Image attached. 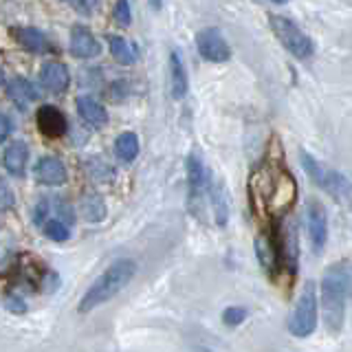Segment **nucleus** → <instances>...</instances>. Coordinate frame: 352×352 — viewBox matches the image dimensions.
Here are the masks:
<instances>
[{
    "instance_id": "obj_12",
    "label": "nucleus",
    "mask_w": 352,
    "mask_h": 352,
    "mask_svg": "<svg viewBox=\"0 0 352 352\" xmlns=\"http://www.w3.org/2000/svg\"><path fill=\"white\" fill-rule=\"evenodd\" d=\"M36 121H38L40 132L44 137H49V139H58L66 132V117L51 104H44V106L38 108Z\"/></svg>"
},
{
    "instance_id": "obj_1",
    "label": "nucleus",
    "mask_w": 352,
    "mask_h": 352,
    "mask_svg": "<svg viewBox=\"0 0 352 352\" xmlns=\"http://www.w3.org/2000/svg\"><path fill=\"white\" fill-rule=\"evenodd\" d=\"M249 192L253 205L260 207L267 216H284L297 203V181L291 172H286L280 161L273 165L267 161L249 179Z\"/></svg>"
},
{
    "instance_id": "obj_16",
    "label": "nucleus",
    "mask_w": 352,
    "mask_h": 352,
    "mask_svg": "<svg viewBox=\"0 0 352 352\" xmlns=\"http://www.w3.org/2000/svg\"><path fill=\"white\" fill-rule=\"evenodd\" d=\"M27 161H29V146L27 141H11L7 150H5V170L11 174V176H25L27 172Z\"/></svg>"
},
{
    "instance_id": "obj_20",
    "label": "nucleus",
    "mask_w": 352,
    "mask_h": 352,
    "mask_svg": "<svg viewBox=\"0 0 352 352\" xmlns=\"http://www.w3.org/2000/svg\"><path fill=\"white\" fill-rule=\"evenodd\" d=\"M7 95H9L11 102H14L16 106H20L22 110L38 99L36 86H33L29 80H25V77H14V80L7 84Z\"/></svg>"
},
{
    "instance_id": "obj_27",
    "label": "nucleus",
    "mask_w": 352,
    "mask_h": 352,
    "mask_svg": "<svg viewBox=\"0 0 352 352\" xmlns=\"http://www.w3.org/2000/svg\"><path fill=\"white\" fill-rule=\"evenodd\" d=\"M245 319H247V308H242V306H229L223 313L225 326H238L245 322Z\"/></svg>"
},
{
    "instance_id": "obj_33",
    "label": "nucleus",
    "mask_w": 352,
    "mask_h": 352,
    "mask_svg": "<svg viewBox=\"0 0 352 352\" xmlns=\"http://www.w3.org/2000/svg\"><path fill=\"white\" fill-rule=\"evenodd\" d=\"M148 3H150V7H152L154 11H159L161 5H163V0H148Z\"/></svg>"
},
{
    "instance_id": "obj_10",
    "label": "nucleus",
    "mask_w": 352,
    "mask_h": 352,
    "mask_svg": "<svg viewBox=\"0 0 352 352\" xmlns=\"http://www.w3.org/2000/svg\"><path fill=\"white\" fill-rule=\"evenodd\" d=\"M71 53L80 60H91L102 53V44L97 42V38L88 27L75 25L71 29Z\"/></svg>"
},
{
    "instance_id": "obj_7",
    "label": "nucleus",
    "mask_w": 352,
    "mask_h": 352,
    "mask_svg": "<svg viewBox=\"0 0 352 352\" xmlns=\"http://www.w3.org/2000/svg\"><path fill=\"white\" fill-rule=\"evenodd\" d=\"M196 47L198 53L203 55V60L214 62V64H223L231 60V47L225 40L223 31L216 27H205L196 33Z\"/></svg>"
},
{
    "instance_id": "obj_14",
    "label": "nucleus",
    "mask_w": 352,
    "mask_h": 352,
    "mask_svg": "<svg viewBox=\"0 0 352 352\" xmlns=\"http://www.w3.org/2000/svg\"><path fill=\"white\" fill-rule=\"evenodd\" d=\"M36 181L42 185H51V187H58L66 183V168L64 163L58 157H42L36 163Z\"/></svg>"
},
{
    "instance_id": "obj_4",
    "label": "nucleus",
    "mask_w": 352,
    "mask_h": 352,
    "mask_svg": "<svg viewBox=\"0 0 352 352\" xmlns=\"http://www.w3.org/2000/svg\"><path fill=\"white\" fill-rule=\"evenodd\" d=\"M269 25H271V31L275 33V38H278V42L293 55V58H297V60L313 58V53H315L313 40L308 38L291 18L271 14L269 16Z\"/></svg>"
},
{
    "instance_id": "obj_11",
    "label": "nucleus",
    "mask_w": 352,
    "mask_h": 352,
    "mask_svg": "<svg viewBox=\"0 0 352 352\" xmlns=\"http://www.w3.org/2000/svg\"><path fill=\"white\" fill-rule=\"evenodd\" d=\"M256 256L262 264L264 273L275 275L280 269V249H278V236L275 234H262L256 238Z\"/></svg>"
},
{
    "instance_id": "obj_18",
    "label": "nucleus",
    "mask_w": 352,
    "mask_h": 352,
    "mask_svg": "<svg viewBox=\"0 0 352 352\" xmlns=\"http://www.w3.org/2000/svg\"><path fill=\"white\" fill-rule=\"evenodd\" d=\"M187 88H190V82H187V71L179 51L170 53V91L174 99H183L187 95Z\"/></svg>"
},
{
    "instance_id": "obj_22",
    "label": "nucleus",
    "mask_w": 352,
    "mask_h": 352,
    "mask_svg": "<svg viewBox=\"0 0 352 352\" xmlns=\"http://www.w3.org/2000/svg\"><path fill=\"white\" fill-rule=\"evenodd\" d=\"M108 47H110V53H113V58L124 64V66H132L137 62V47L135 44H130L126 38L121 36H108Z\"/></svg>"
},
{
    "instance_id": "obj_34",
    "label": "nucleus",
    "mask_w": 352,
    "mask_h": 352,
    "mask_svg": "<svg viewBox=\"0 0 352 352\" xmlns=\"http://www.w3.org/2000/svg\"><path fill=\"white\" fill-rule=\"evenodd\" d=\"M271 3H275V5H286L289 0H271Z\"/></svg>"
},
{
    "instance_id": "obj_17",
    "label": "nucleus",
    "mask_w": 352,
    "mask_h": 352,
    "mask_svg": "<svg viewBox=\"0 0 352 352\" xmlns=\"http://www.w3.org/2000/svg\"><path fill=\"white\" fill-rule=\"evenodd\" d=\"M77 113H80V117L86 124H91L95 128H104L108 124V110L88 95L77 97Z\"/></svg>"
},
{
    "instance_id": "obj_28",
    "label": "nucleus",
    "mask_w": 352,
    "mask_h": 352,
    "mask_svg": "<svg viewBox=\"0 0 352 352\" xmlns=\"http://www.w3.org/2000/svg\"><path fill=\"white\" fill-rule=\"evenodd\" d=\"M113 18L119 27H128L130 20H132V11H130V3L128 0H117L115 11H113Z\"/></svg>"
},
{
    "instance_id": "obj_31",
    "label": "nucleus",
    "mask_w": 352,
    "mask_h": 352,
    "mask_svg": "<svg viewBox=\"0 0 352 352\" xmlns=\"http://www.w3.org/2000/svg\"><path fill=\"white\" fill-rule=\"evenodd\" d=\"M47 214H49V201H40V205L36 207V216H33L36 225H42L44 218H47Z\"/></svg>"
},
{
    "instance_id": "obj_29",
    "label": "nucleus",
    "mask_w": 352,
    "mask_h": 352,
    "mask_svg": "<svg viewBox=\"0 0 352 352\" xmlns=\"http://www.w3.org/2000/svg\"><path fill=\"white\" fill-rule=\"evenodd\" d=\"M69 5L82 16H93L99 9V0H69Z\"/></svg>"
},
{
    "instance_id": "obj_35",
    "label": "nucleus",
    "mask_w": 352,
    "mask_h": 352,
    "mask_svg": "<svg viewBox=\"0 0 352 352\" xmlns=\"http://www.w3.org/2000/svg\"><path fill=\"white\" fill-rule=\"evenodd\" d=\"M3 80H5V75H3V69H0V86H3Z\"/></svg>"
},
{
    "instance_id": "obj_21",
    "label": "nucleus",
    "mask_w": 352,
    "mask_h": 352,
    "mask_svg": "<svg viewBox=\"0 0 352 352\" xmlns=\"http://www.w3.org/2000/svg\"><path fill=\"white\" fill-rule=\"evenodd\" d=\"M207 192L212 194V205H214L216 223H218L220 227L227 225L229 207H227V192H225V185L220 183V181H209V179H207Z\"/></svg>"
},
{
    "instance_id": "obj_32",
    "label": "nucleus",
    "mask_w": 352,
    "mask_h": 352,
    "mask_svg": "<svg viewBox=\"0 0 352 352\" xmlns=\"http://www.w3.org/2000/svg\"><path fill=\"white\" fill-rule=\"evenodd\" d=\"M7 308L9 311H14V313H25V304H22V300H18L16 295H9L7 297Z\"/></svg>"
},
{
    "instance_id": "obj_2",
    "label": "nucleus",
    "mask_w": 352,
    "mask_h": 352,
    "mask_svg": "<svg viewBox=\"0 0 352 352\" xmlns=\"http://www.w3.org/2000/svg\"><path fill=\"white\" fill-rule=\"evenodd\" d=\"M322 315L328 333H339L346 319V308H348V297H350V267L348 260L337 262L333 267H328L322 284Z\"/></svg>"
},
{
    "instance_id": "obj_5",
    "label": "nucleus",
    "mask_w": 352,
    "mask_h": 352,
    "mask_svg": "<svg viewBox=\"0 0 352 352\" xmlns=\"http://www.w3.org/2000/svg\"><path fill=\"white\" fill-rule=\"evenodd\" d=\"M317 328V289L315 282H306L297 297L289 317V330L293 337H311Z\"/></svg>"
},
{
    "instance_id": "obj_8",
    "label": "nucleus",
    "mask_w": 352,
    "mask_h": 352,
    "mask_svg": "<svg viewBox=\"0 0 352 352\" xmlns=\"http://www.w3.org/2000/svg\"><path fill=\"white\" fill-rule=\"evenodd\" d=\"M302 163H304L308 176H311L317 185H322L326 192H330L335 198H346L348 196V181L341 174L322 168V165H319L308 152H302Z\"/></svg>"
},
{
    "instance_id": "obj_6",
    "label": "nucleus",
    "mask_w": 352,
    "mask_h": 352,
    "mask_svg": "<svg viewBox=\"0 0 352 352\" xmlns=\"http://www.w3.org/2000/svg\"><path fill=\"white\" fill-rule=\"evenodd\" d=\"M304 220H306V231L313 253H322L328 240V216L324 203L317 201V198H308L304 207Z\"/></svg>"
},
{
    "instance_id": "obj_3",
    "label": "nucleus",
    "mask_w": 352,
    "mask_h": 352,
    "mask_svg": "<svg viewBox=\"0 0 352 352\" xmlns=\"http://www.w3.org/2000/svg\"><path fill=\"white\" fill-rule=\"evenodd\" d=\"M135 273H137L135 260H117V262H113L91 284V289L84 293L82 302H80V313H91L93 308L102 306V304L113 300V297H117L132 282Z\"/></svg>"
},
{
    "instance_id": "obj_25",
    "label": "nucleus",
    "mask_w": 352,
    "mask_h": 352,
    "mask_svg": "<svg viewBox=\"0 0 352 352\" xmlns=\"http://www.w3.org/2000/svg\"><path fill=\"white\" fill-rule=\"evenodd\" d=\"M42 231H44V236H47L49 240H53V242H64V240H69V236H71L69 225H66L64 220H60V218H53V220H47V223H42Z\"/></svg>"
},
{
    "instance_id": "obj_23",
    "label": "nucleus",
    "mask_w": 352,
    "mask_h": 352,
    "mask_svg": "<svg viewBox=\"0 0 352 352\" xmlns=\"http://www.w3.org/2000/svg\"><path fill=\"white\" fill-rule=\"evenodd\" d=\"M115 154L119 161L124 163H130L137 159L139 154V137L135 135V132H121V135L117 137L115 141Z\"/></svg>"
},
{
    "instance_id": "obj_13",
    "label": "nucleus",
    "mask_w": 352,
    "mask_h": 352,
    "mask_svg": "<svg viewBox=\"0 0 352 352\" xmlns=\"http://www.w3.org/2000/svg\"><path fill=\"white\" fill-rule=\"evenodd\" d=\"M40 82L42 86L51 93H64L71 84V73L62 62H47L40 71Z\"/></svg>"
},
{
    "instance_id": "obj_9",
    "label": "nucleus",
    "mask_w": 352,
    "mask_h": 352,
    "mask_svg": "<svg viewBox=\"0 0 352 352\" xmlns=\"http://www.w3.org/2000/svg\"><path fill=\"white\" fill-rule=\"evenodd\" d=\"M187 185H190V203L194 209H198L207 192V172L198 152H192L187 159Z\"/></svg>"
},
{
    "instance_id": "obj_19",
    "label": "nucleus",
    "mask_w": 352,
    "mask_h": 352,
    "mask_svg": "<svg viewBox=\"0 0 352 352\" xmlns=\"http://www.w3.org/2000/svg\"><path fill=\"white\" fill-rule=\"evenodd\" d=\"M16 42L20 44L22 49H27L31 53H47L51 51V44H49V38L44 36V33L36 27H22V29H16Z\"/></svg>"
},
{
    "instance_id": "obj_26",
    "label": "nucleus",
    "mask_w": 352,
    "mask_h": 352,
    "mask_svg": "<svg viewBox=\"0 0 352 352\" xmlns=\"http://www.w3.org/2000/svg\"><path fill=\"white\" fill-rule=\"evenodd\" d=\"M16 205V194L11 190V185L0 176V212H9Z\"/></svg>"
},
{
    "instance_id": "obj_30",
    "label": "nucleus",
    "mask_w": 352,
    "mask_h": 352,
    "mask_svg": "<svg viewBox=\"0 0 352 352\" xmlns=\"http://www.w3.org/2000/svg\"><path fill=\"white\" fill-rule=\"evenodd\" d=\"M11 130H14V126H11V119H9L7 115L0 113V143L9 139Z\"/></svg>"
},
{
    "instance_id": "obj_24",
    "label": "nucleus",
    "mask_w": 352,
    "mask_h": 352,
    "mask_svg": "<svg viewBox=\"0 0 352 352\" xmlns=\"http://www.w3.org/2000/svg\"><path fill=\"white\" fill-rule=\"evenodd\" d=\"M80 209L88 223H99V220H104L106 216V205L102 201V196H97V194H86L80 203Z\"/></svg>"
},
{
    "instance_id": "obj_15",
    "label": "nucleus",
    "mask_w": 352,
    "mask_h": 352,
    "mask_svg": "<svg viewBox=\"0 0 352 352\" xmlns=\"http://www.w3.org/2000/svg\"><path fill=\"white\" fill-rule=\"evenodd\" d=\"M282 234H275L278 236V249H280V264H284L286 269L291 273H295L297 269V256H300V251H297V231H295V225H286L280 229Z\"/></svg>"
}]
</instances>
